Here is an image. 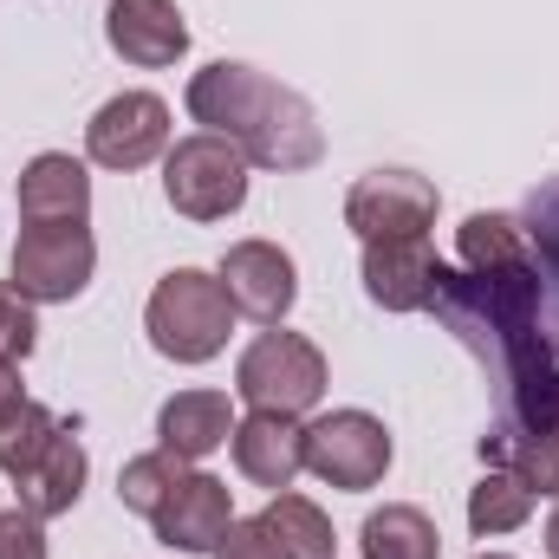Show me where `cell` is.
I'll use <instances>...</instances> for the list:
<instances>
[{"mask_svg":"<svg viewBox=\"0 0 559 559\" xmlns=\"http://www.w3.org/2000/svg\"><path fill=\"white\" fill-rule=\"evenodd\" d=\"M436 319L455 332V345L481 365L495 423L508 436L559 429V286L534 261L495 267V274H455L442 267Z\"/></svg>","mask_w":559,"mask_h":559,"instance_id":"6da1fadb","label":"cell"},{"mask_svg":"<svg viewBox=\"0 0 559 559\" xmlns=\"http://www.w3.org/2000/svg\"><path fill=\"white\" fill-rule=\"evenodd\" d=\"M481 559H508V554H481Z\"/></svg>","mask_w":559,"mask_h":559,"instance_id":"4dcf8cb0","label":"cell"},{"mask_svg":"<svg viewBox=\"0 0 559 559\" xmlns=\"http://www.w3.org/2000/svg\"><path fill=\"white\" fill-rule=\"evenodd\" d=\"M20 397H26V391H20V371H13V365L0 358V417H7V411H13Z\"/></svg>","mask_w":559,"mask_h":559,"instance_id":"f1b7e54d","label":"cell"},{"mask_svg":"<svg viewBox=\"0 0 559 559\" xmlns=\"http://www.w3.org/2000/svg\"><path fill=\"white\" fill-rule=\"evenodd\" d=\"M222 286L235 299V312L261 319V325H280L299 299V274H293V254L274 248V241H235L222 254Z\"/></svg>","mask_w":559,"mask_h":559,"instance_id":"8fae6325","label":"cell"},{"mask_svg":"<svg viewBox=\"0 0 559 559\" xmlns=\"http://www.w3.org/2000/svg\"><path fill=\"white\" fill-rule=\"evenodd\" d=\"M105 39L124 66L163 72L189 52V26L176 13V0H111L105 7Z\"/></svg>","mask_w":559,"mask_h":559,"instance_id":"7c38bea8","label":"cell"},{"mask_svg":"<svg viewBox=\"0 0 559 559\" xmlns=\"http://www.w3.org/2000/svg\"><path fill=\"white\" fill-rule=\"evenodd\" d=\"M235 436V411L222 391H176L156 411V449H169L176 462H202Z\"/></svg>","mask_w":559,"mask_h":559,"instance_id":"2e32d148","label":"cell"},{"mask_svg":"<svg viewBox=\"0 0 559 559\" xmlns=\"http://www.w3.org/2000/svg\"><path fill=\"white\" fill-rule=\"evenodd\" d=\"M455 254H462V274H495V267H521L534 261L527 254V235L514 215H468L462 235H455Z\"/></svg>","mask_w":559,"mask_h":559,"instance_id":"44dd1931","label":"cell"},{"mask_svg":"<svg viewBox=\"0 0 559 559\" xmlns=\"http://www.w3.org/2000/svg\"><path fill=\"white\" fill-rule=\"evenodd\" d=\"M92 215V176L66 150H46L20 169V222H85Z\"/></svg>","mask_w":559,"mask_h":559,"instance_id":"9a60e30c","label":"cell"},{"mask_svg":"<svg viewBox=\"0 0 559 559\" xmlns=\"http://www.w3.org/2000/svg\"><path fill=\"white\" fill-rule=\"evenodd\" d=\"M442 286V261L429 241H365V293L384 312H423Z\"/></svg>","mask_w":559,"mask_h":559,"instance_id":"4fadbf2b","label":"cell"},{"mask_svg":"<svg viewBox=\"0 0 559 559\" xmlns=\"http://www.w3.org/2000/svg\"><path fill=\"white\" fill-rule=\"evenodd\" d=\"M547 554L559 559V508H554V521H547Z\"/></svg>","mask_w":559,"mask_h":559,"instance_id":"f546056e","label":"cell"},{"mask_svg":"<svg viewBox=\"0 0 559 559\" xmlns=\"http://www.w3.org/2000/svg\"><path fill=\"white\" fill-rule=\"evenodd\" d=\"M150 527H156V540H163V547H176V554H215V547L228 540V527H235L228 481H215V475L189 468V475L169 488V501L150 514Z\"/></svg>","mask_w":559,"mask_h":559,"instance_id":"30bf717a","label":"cell"},{"mask_svg":"<svg viewBox=\"0 0 559 559\" xmlns=\"http://www.w3.org/2000/svg\"><path fill=\"white\" fill-rule=\"evenodd\" d=\"M521 235H527V254H534V267L559 286V176H547L527 202H521Z\"/></svg>","mask_w":559,"mask_h":559,"instance_id":"d4e9b609","label":"cell"},{"mask_svg":"<svg viewBox=\"0 0 559 559\" xmlns=\"http://www.w3.org/2000/svg\"><path fill=\"white\" fill-rule=\"evenodd\" d=\"M306 468L325 488L365 495L391 468V429L371 417V411H332V417L306 423Z\"/></svg>","mask_w":559,"mask_h":559,"instance_id":"8992f818","label":"cell"},{"mask_svg":"<svg viewBox=\"0 0 559 559\" xmlns=\"http://www.w3.org/2000/svg\"><path fill=\"white\" fill-rule=\"evenodd\" d=\"M33 338H39V325H33V299H26L20 286H0V358L20 365V358L33 352Z\"/></svg>","mask_w":559,"mask_h":559,"instance_id":"484cf974","label":"cell"},{"mask_svg":"<svg viewBox=\"0 0 559 559\" xmlns=\"http://www.w3.org/2000/svg\"><path fill=\"white\" fill-rule=\"evenodd\" d=\"M481 462H488V468L521 475L534 495H559V429H540V436L488 429V436H481Z\"/></svg>","mask_w":559,"mask_h":559,"instance_id":"ac0fdd59","label":"cell"},{"mask_svg":"<svg viewBox=\"0 0 559 559\" xmlns=\"http://www.w3.org/2000/svg\"><path fill=\"white\" fill-rule=\"evenodd\" d=\"M182 475H189V462H176L169 449L131 455V462H124V475H118V501H124L131 514H143V521H150V514L169 501V488H176Z\"/></svg>","mask_w":559,"mask_h":559,"instance_id":"cb8c5ba5","label":"cell"},{"mask_svg":"<svg viewBox=\"0 0 559 559\" xmlns=\"http://www.w3.org/2000/svg\"><path fill=\"white\" fill-rule=\"evenodd\" d=\"M13 495H20V508L39 514V521L79 508V495H85V449H79V436H72L66 423H59V436L46 442V455L13 481Z\"/></svg>","mask_w":559,"mask_h":559,"instance_id":"e0dca14e","label":"cell"},{"mask_svg":"<svg viewBox=\"0 0 559 559\" xmlns=\"http://www.w3.org/2000/svg\"><path fill=\"white\" fill-rule=\"evenodd\" d=\"M98 267V241L85 222H26L13 241V286L26 299H79Z\"/></svg>","mask_w":559,"mask_h":559,"instance_id":"52a82bcc","label":"cell"},{"mask_svg":"<svg viewBox=\"0 0 559 559\" xmlns=\"http://www.w3.org/2000/svg\"><path fill=\"white\" fill-rule=\"evenodd\" d=\"M0 559H46V527L26 508H0Z\"/></svg>","mask_w":559,"mask_h":559,"instance_id":"4316f807","label":"cell"},{"mask_svg":"<svg viewBox=\"0 0 559 559\" xmlns=\"http://www.w3.org/2000/svg\"><path fill=\"white\" fill-rule=\"evenodd\" d=\"M261 527H267V540H274L280 559H332V521L306 501V495H274L267 508H261Z\"/></svg>","mask_w":559,"mask_h":559,"instance_id":"d6986e66","label":"cell"},{"mask_svg":"<svg viewBox=\"0 0 559 559\" xmlns=\"http://www.w3.org/2000/svg\"><path fill=\"white\" fill-rule=\"evenodd\" d=\"M358 547L365 559H436L442 554V534H436V521L423 514V508H378L365 527H358Z\"/></svg>","mask_w":559,"mask_h":559,"instance_id":"ffe728a7","label":"cell"},{"mask_svg":"<svg viewBox=\"0 0 559 559\" xmlns=\"http://www.w3.org/2000/svg\"><path fill=\"white\" fill-rule=\"evenodd\" d=\"M59 436V417L46 411V404H33V397H20L7 417H0V475H26L39 455H46V442Z\"/></svg>","mask_w":559,"mask_h":559,"instance_id":"603a6c76","label":"cell"},{"mask_svg":"<svg viewBox=\"0 0 559 559\" xmlns=\"http://www.w3.org/2000/svg\"><path fill=\"white\" fill-rule=\"evenodd\" d=\"M235 391H241L248 411L306 417L325 397V352L299 332H261L235 365Z\"/></svg>","mask_w":559,"mask_h":559,"instance_id":"277c9868","label":"cell"},{"mask_svg":"<svg viewBox=\"0 0 559 559\" xmlns=\"http://www.w3.org/2000/svg\"><path fill=\"white\" fill-rule=\"evenodd\" d=\"M527 514H534V488H527L521 475H508V468H488V475L468 488V527H475L481 540L514 534Z\"/></svg>","mask_w":559,"mask_h":559,"instance_id":"7402d4cb","label":"cell"},{"mask_svg":"<svg viewBox=\"0 0 559 559\" xmlns=\"http://www.w3.org/2000/svg\"><path fill=\"white\" fill-rule=\"evenodd\" d=\"M163 150H169V105L156 92H118L85 124V156L98 169H143Z\"/></svg>","mask_w":559,"mask_h":559,"instance_id":"9c48e42d","label":"cell"},{"mask_svg":"<svg viewBox=\"0 0 559 559\" xmlns=\"http://www.w3.org/2000/svg\"><path fill=\"white\" fill-rule=\"evenodd\" d=\"M235 468L254 481V488H274L286 495L293 475L306 468V429L299 417H274V411H254L248 423H235Z\"/></svg>","mask_w":559,"mask_h":559,"instance_id":"5bb4252c","label":"cell"},{"mask_svg":"<svg viewBox=\"0 0 559 559\" xmlns=\"http://www.w3.org/2000/svg\"><path fill=\"white\" fill-rule=\"evenodd\" d=\"M143 332L163 358L176 365H209L228 332H235V299L222 274H202V267H176V274L156 280L150 306H143Z\"/></svg>","mask_w":559,"mask_h":559,"instance_id":"3957f363","label":"cell"},{"mask_svg":"<svg viewBox=\"0 0 559 559\" xmlns=\"http://www.w3.org/2000/svg\"><path fill=\"white\" fill-rule=\"evenodd\" d=\"M163 195L189 222H228L248 202V156L228 138H215V131L182 138L163 163Z\"/></svg>","mask_w":559,"mask_h":559,"instance_id":"5b68a950","label":"cell"},{"mask_svg":"<svg viewBox=\"0 0 559 559\" xmlns=\"http://www.w3.org/2000/svg\"><path fill=\"white\" fill-rule=\"evenodd\" d=\"M345 222L358 241H423L436 222V182L417 169H371L345 195Z\"/></svg>","mask_w":559,"mask_h":559,"instance_id":"ba28073f","label":"cell"},{"mask_svg":"<svg viewBox=\"0 0 559 559\" xmlns=\"http://www.w3.org/2000/svg\"><path fill=\"white\" fill-rule=\"evenodd\" d=\"M189 118L209 124L215 138H228L248 163L280 169V176L286 169H312L325 156L319 111L293 85H280V79L241 66V59H215V66H202L189 79Z\"/></svg>","mask_w":559,"mask_h":559,"instance_id":"7a4b0ae2","label":"cell"},{"mask_svg":"<svg viewBox=\"0 0 559 559\" xmlns=\"http://www.w3.org/2000/svg\"><path fill=\"white\" fill-rule=\"evenodd\" d=\"M215 559H280V554H274V540H267V527H261V514H254V521L228 527V540L215 547Z\"/></svg>","mask_w":559,"mask_h":559,"instance_id":"83f0119b","label":"cell"}]
</instances>
